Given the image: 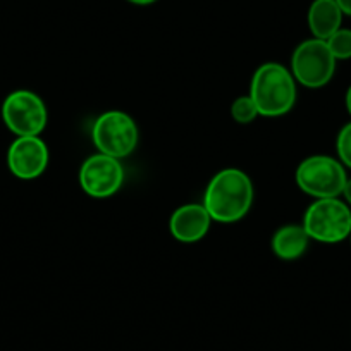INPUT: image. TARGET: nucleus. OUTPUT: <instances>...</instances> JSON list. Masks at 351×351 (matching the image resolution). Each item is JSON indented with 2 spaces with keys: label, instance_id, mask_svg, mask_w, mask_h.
<instances>
[{
  "label": "nucleus",
  "instance_id": "nucleus-13",
  "mask_svg": "<svg viewBox=\"0 0 351 351\" xmlns=\"http://www.w3.org/2000/svg\"><path fill=\"white\" fill-rule=\"evenodd\" d=\"M327 47L332 52L336 60H348L351 59V29L339 28L334 35H330L326 40Z\"/></svg>",
  "mask_w": 351,
  "mask_h": 351
},
{
  "label": "nucleus",
  "instance_id": "nucleus-16",
  "mask_svg": "<svg viewBox=\"0 0 351 351\" xmlns=\"http://www.w3.org/2000/svg\"><path fill=\"white\" fill-rule=\"evenodd\" d=\"M336 4L339 5L344 16H351V0H336Z\"/></svg>",
  "mask_w": 351,
  "mask_h": 351
},
{
  "label": "nucleus",
  "instance_id": "nucleus-11",
  "mask_svg": "<svg viewBox=\"0 0 351 351\" xmlns=\"http://www.w3.org/2000/svg\"><path fill=\"white\" fill-rule=\"evenodd\" d=\"M343 11L336 0H313L308 9V28L313 38L327 40L343 28Z\"/></svg>",
  "mask_w": 351,
  "mask_h": 351
},
{
  "label": "nucleus",
  "instance_id": "nucleus-10",
  "mask_svg": "<svg viewBox=\"0 0 351 351\" xmlns=\"http://www.w3.org/2000/svg\"><path fill=\"white\" fill-rule=\"evenodd\" d=\"M212 224V217L204 207V204H186L176 208L169 219V231L172 238L181 243L200 241L205 238Z\"/></svg>",
  "mask_w": 351,
  "mask_h": 351
},
{
  "label": "nucleus",
  "instance_id": "nucleus-4",
  "mask_svg": "<svg viewBox=\"0 0 351 351\" xmlns=\"http://www.w3.org/2000/svg\"><path fill=\"white\" fill-rule=\"evenodd\" d=\"M295 180L303 193L319 200L341 197L346 186L348 174L339 158L329 155H312L300 162Z\"/></svg>",
  "mask_w": 351,
  "mask_h": 351
},
{
  "label": "nucleus",
  "instance_id": "nucleus-12",
  "mask_svg": "<svg viewBox=\"0 0 351 351\" xmlns=\"http://www.w3.org/2000/svg\"><path fill=\"white\" fill-rule=\"evenodd\" d=\"M310 243L305 228L298 224H288L279 228L272 236V252L281 260H296L303 256Z\"/></svg>",
  "mask_w": 351,
  "mask_h": 351
},
{
  "label": "nucleus",
  "instance_id": "nucleus-5",
  "mask_svg": "<svg viewBox=\"0 0 351 351\" xmlns=\"http://www.w3.org/2000/svg\"><path fill=\"white\" fill-rule=\"evenodd\" d=\"M92 140L100 154L114 158H124L138 147L140 131L136 121L121 110H107L93 123Z\"/></svg>",
  "mask_w": 351,
  "mask_h": 351
},
{
  "label": "nucleus",
  "instance_id": "nucleus-7",
  "mask_svg": "<svg viewBox=\"0 0 351 351\" xmlns=\"http://www.w3.org/2000/svg\"><path fill=\"white\" fill-rule=\"evenodd\" d=\"M2 119L16 136H40L49 121V112L45 102L35 92L16 90L2 104Z\"/></svg>",
  "mask_w": 351,
  "mask_h": 351
},
{
  "label": "nucleus",
  "instance_id": "nucleus-15",
  "mask_svg": "<svg viewBox=\"0 0 351 351\" xmlns=\"http://www.w3.org/2000/svg\"><path fill=\"white\" fill-rule=\"evenodd\" d=\"M336 152L341 164H343L344 167L351 169V123L344 124V126L341 128L336 140Z\"/></svg>",
  "mask_w": 351,
  "mask_h": 351
},
{
  "label": "nucleus",
  "instance_id": "nucleus-3",
  "mask_svg": "<svg viewBox=\"0 0 351 351\" xmlns=\"http://www.w3.org/2000/svg\"><path fill=\"white\" fill-rule=\"evenodd\" d=\"M303 228L310 239L336 245L351 234V207L337 198H319L306 208Z\"/></svg>",
  "mask_w": 351,
  "mask_h": 351
},
{
  "label": "nucleus",
  "instance_id": "nucleus-1",
  "mask_svg": "<svg viewBox=\"0 0 351 351\" xmlns=\"http://www.w3.org/2000/svg\"><path fill=\"white\" fill-rule=\"evenodd\" d=\"M253 204V183L241 169H222L208 181L204 207L212 221L232 224L245 217Z\"/></svg>",
  "mask_w": 351,
  "mask_h": 351
},
{
  "label": "nucleus",
  "instance_id": "nucleus-18",
  "mask_svg": "<svg viewBox=\"0 0 351 351\" xmlns=\"http://www.w3.org/2000/svg\"><path fill=\"white\" fill-rule=\"evenodd\" d=\"M344 102H346L348 114H350V116H351V84H350V88H348V90H346V99H344Z\"/></svg>",
  "mask_w": 351,
  "mask_h": 351
},
{
  "label": "nucleus",
  "instance_id": "nucleus-19",
  "mask_svg": "<svg viewBox=\"0 0 351 351\" xmlns=\"http://www.w3.org/2000/svg\"><path fill=\"white\" fill-rule=\"evenodd\" d=\"M131 4H136V5H148V4H154L157 0H128Z\"/></svg>",
  "mask_w": 351,
  "mask_h": 351
},
{
  "label": "nucleus",
  "instance_id": "nucleus-9",
  "mask_svg": "<svg viewBox=\"0 0 351 351\" xmlns=\"http://www.w3.org/2000/svg\"><path fill=\"white\" fill-rule=\"evenodd\" d=\"M49 147L40 136H18L8 152V165L18 180L40 178L49 165Z\"/></svg>",
  "mask_w": 351,
  "mask_h": 351
},
{
  "label": "nucleus",
  "instance_id": "nucleus-14",
  "mask_svg": "<svg viewBox=\"0 0 351 351\" xmlns=\"http://www.w3.org/2000/svg\"><path fill=\"white\" fill-rule=\"evenodd\" d=\"M231 116L238 124H250L260 116L255 102L250 95H241L232 102Z\"/></svg>",
  "mask_w": 351,
  "mask_h": 351
},
{
  "label": "nucleus",
  "instance_id": "nucleus-6",
  "mask_svg": "<svg viewBox=\"0 0 351 351\" xmlns=\"http://www.w3.org/2000/svg\"><path fill=\"white\" fill-rule=\"evenodd\" d=\"M336 62L326 40L310 38L300 43L291 57V74L305 88H322L336 73Z\"/></svg>",
  "mask_w": 351,
  "mask_h": 351
},
{
  "label": "nucleus",
  "instance_id": "nucleus-20",
  "mask_svg": "<svg viewBox=\"0 0 351 351\" xmlns=\"http://www.w3.org/2000/svg\"><path fill=\"white\" fill-rule=\"evenodd\" d=\"M350 243H351V234H350Z\"/></svg>",
  "mask_w": 351,
  "mask_h": 351
},
{
  "label": "nucleus",
  "instance_id": "nucleus-8",
  "mask_svg": "<svg viewBox=\"0 0 351 351\" xmlns=\"http://www.w3.org/2000/svg\"><path fill=\"white\" fill-rule=\"evenodd\" d=\"M124 183V167L119 158L106 154L88 157L80 169V184L93 198H109L121 190Z\"/></svg>",
  "mask_w": 351,
  "mask_h": 351
},
{
  "label": "nucleus",
  "instance_id": "nucleus-2",
  "mask_svg": "<svg viewBox=\"0 0 351 351\" xmlns=\"http://www.w3.org/2000/svg\"><path fill=\"white\" fill-rule=\"evenodd\" d=\"M291 71L279 62H265L255 71L250 93L258 114L263 117H279L295 107L298 90Z\"/></svg>",
  "mask_w": 351,
  "mask_h": 351
},
{
  "label": "nucleus",
  "instance_id": "nucleus-17",
  "mask_svg": "<svg viewBox=\"0 0 351 351\" xmlns=\"http://www.w3.org/2000/svg\"><path fill=\"white\" fill-rule=\"evenodd\" d=\"M341 197H343V200L346 202V204L350 205V207H351V178H348L346 186H344L343 195H341Z\"/></svg>",
  "mask_w": 351,
  "mask_h": 351
}]
</instances>
